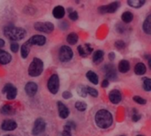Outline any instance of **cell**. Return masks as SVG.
Wrapping results in <instances>:
<instances>
[{
	"mask_svg": "<svg viewBox=\"0 0 151 136\" xmlns=\"http://www.w3.org/2000/svg\"><path fill=\"white\" fill-rule=\"evenodd\" d=\"M95 119H96V124L97 125V127L102 129L109 128L113 122L112 115L107 110L98 111L96 114Z\"/></svg>",
	"mask_w": 151,
	"mask_h": 136,
	"instance_id": "obj_1",
	"label": "cell"
},
{
	"mask_svg": "<svg viewBox=\"0 0 151 136\" xmlns=\"http://www.w3.org/2000/svg\"><path fill=\"white\" fill-rule=\"evenodd\" d=\"M4 34L10 40L19 41V40H22L26 36L27 31L22 27H16L11 25V26H6L4 28Z\"/></svg>",
	"mask_w": 151,
	"mask_h": 136,
	"instance_id": "obj_2",
	"label": "cell"
},
{
	"mask_svg": "<svg viewBox=\"0 0 151 136\" xmlns=\"http://www.w3.org/2000/svg\"><path fill=\"white\" fill-rule=\"evenodd\" d=\"M42 71H43V62L38 58H34L33 61L30 63V65L28 67L29 76L37 77L42 73Z\"/></svg>",
	"mask_w": 151,
	"mask_h": 136,
	"instance_id": "obj_3",
	"label": "cell"
},
{
	"mask_svg": "<svg viewBox=\"0 0 151 136\" xmlns=\"http://www.w3.org/2000/svg\"><path fill=\"white\" fill-rule=\"evenodd\" d=\"M73 52L69 46L64 45L59 49L58 58L61 62H68L73 58Z\"/></svg>",
	"mask_w": 151,
	"mask_h": 136,
	"instance_id": "obj_4",
	"label": "cell"
},
{
	"mask_svg": "<svg viewBox=\"0 0 151 136\" xmlns=\"http://www.w3.org/2000/svg\"><path fill=\"white\" fill-rule=\"evenodd\" d=\"M48 89L49 91L53 94V95H56L59 89V78L57 74H52L49 81H48Z\"/></svg>",
	"mask_w": 151,
	"mask_h": 136,
	"instance_id": "obj_5",
	"label": "cell"
},
{
	"mask_svg": "<svg viewBox=\"0 0 151 136\" xmlns=\"http://www.w3.org/2000/svg\"><path fill=\"white\" fill-rule=\"evenodd\" d=\"M46 128V122L42 118H38L35 121V124H34V127H33V130H32V134L33 135L37 136L40 135L42 133L44 132Z\"/></svg>",
	"mask_w": 151,
	"mask_h": 136,
	"instance_id": "obj_6",
	"label": "cell"
},
{
	"mask_svg": "<svg viewBox=\"0 0 151 136\" xmlns=\"http://www.w3.org/2000/svg\"><path fill=\"white\" fill-rule=\"evenodd\" d=\"M120 7V3L119 2H112L109 4L106 5H102L98 8V12L102 14L104 13H113L116 11H118V9Z\"/></svg>",
	"mask_w": 151,
	"mask_h": 136,
	"instance_id": "obj_7",
	"label": "cell"
},
{
	"mask_svg": "<svg viewBox=\"0 0 151 136\" xmlns=\"http://www.w3.org/2000/svg\"><path fill=\"white\" fill-rule=\"evenodd\" d=\"M35 30L50 34L54 30V25L50 22H35L34 25Z\"/></svg>",
	"mask_w": 151,
	"mask_h": 136,
	"instance_id": "obj_8",
	"label": "cell"
},
{
	"mask_svg": "<svg viewBox=\"0 0 151 136\" xmlns=\"http://www.w3.org/2000/svg\"><path fill=\"white\" fill-rule=\"evenodd\" d=\"M17 89L11 83L5 84V86L2 89V93L6 94V98L8 100H13L17 96Z\"/></svg>",
	"mask_w": 151,
	"mask_h": 136,
	"instance_id": "obj_9",
	"label": "cell"
},
{
	"mask_svg": "<svg viewBox=\"0 0 151 136\" xmlns=\"http://www.w3.org/2000/svg\"><path fill=\"white\" fill-rule=\"evenodd\" d=\"M104 70L105 72V77L107 81L111 80V81H115L117 79V73H116V68L113 65L111 64H107L105 65V66L104 67Z\"/></svg>",
	"mask_w": 151,
	"mask_h": 136,
	"instance_id": "obj_10",
	"label": "cell"
},
{
	"mask_svg": "<svg viewBox=\"0 0 151 136\" xmlns=\"http://www.w3.org/2000/svg\"><path fill=\"white\" fill-rule=\"evenodd\" d=\"M27 42H29V44L31 46H33V45L42 46L46 43V38H45V36L41 35H35Z\"/></svg>",
	"mask_w": 151,
	"mask_h": 136,
	"instance_id": "obj_11",
	"label": "cell"
},
{
	"mask_svg": "<svg viewBox=\"0 0 151 136\" xmlns=\"http://www.w3.org/2000/svg\"><path fill=\"white\" fill-rule=\"evenodd\" d=\"M109 99L113 104H118L121 102L122 100V96L119 90L118 89H113L109 93Z\"/></svg>",
	"mask_w": 151,
	"mask_h": 136,
	"instance_id": "obj_12",
	"label": "cell"
},
{
	"mask_svg": "<svg viewBox=\"0 0 151 136\" xmlns=\"http://www.w3.org/2000/svg\"><path fill=\"white\" fill-rule=\"evenodd\" d=\"M37 89H38L37 84L35 82H33V81L27 82L25 86V91H26L27 95L29 96H34L36 94Z\"/></svg>",
	"mask_w": 151,
	"mask_h": 136,
	"instance_id": "obj_13",
	"label": "cell"
},
{
	"mask_svg": "<svg viewBox=\"0 0 151 136\" xmlns=\"http://www.w3.org/2000/svg\"><path fill=\"white\" fill-rule=\"evenodd\" d=\"M93 50V48L90 46L89 43H86L84 45H80L78 46V52L80 54V56L86 58L87 56H88Z\"/></svg>",
	"mask_w": 151,
	"mask_h": 136,
	"instance_id": "obj_14",
	"label": "cell"
},
{
	"mask_svg": "<svg viewBox=\"0 0 151 136\" xmlns=\"http://www.w3.org/2000/svg\"><path fill=\"white\" fill-rule=\"evenodd\" d=\"M1 128L4 131H13L17 128V123L12 119H6L2 123Z\"/></svg>",
	"mask_w": 151,
	"mask_h": 136,
	"instance_id": "obj_15",
	"label": "cell"
},
{
	"mask_svg": "<svg viewBox=\"0 0 151 136\" xmlns=\"http://www.w3.org/2000/svg\"><path fill=\"white\" fill-rule=\"evenodd\" d=\"M58 116L61 119H65L69 116L70 111L62 102H58Z\"/></svg>",
	"mask_w": 151,
	"mask_h": 136,
	"instance_id": "obj_16",
	"label": "cell"
},
{
	"mask_svg": "<svg viewBox=\"0 0 151 136\" xmlns=\"http://www.w3.org/2000/svg\"><path fill=\"white\" fill-rule=\"evenodd\" d=\"M75 127H76V125L73 121H68L64 127L62 136H72V130L75 129Z\"/></svg>",
	"mask_w": 151,
	"mask_h": 136,
	"instance_id": "obj_17",
	"label": "cell"
},
{
	"mask_svg": "<svg viewBox=\"0 0 151 136\" xmlns=\"http://www.w3.org/2000/svg\"><path fill=\"white\" fill-rule=\"evenodd\" d=\"M12 60V56L5 50H0V65H7Z\"/></svg>",
	"mask_w": 151,
	"mask_h": 136,
	"instance_id": "obj_18",
	"label": "cell"
},
{
	"mask_svg": "<svg viewBox=\"0 0 151 136\" xmlns=\"http://www.w3.org/2000/svg\"><path fill=\"white\" fill-rule=\"evenodd\" d=\"M52 13H53V16L56 19H62L65 16V8L63 6L58 5V6H56L53 9Z\"/></svg>",
	"mask_w": 151,
	"mask_h": 136,
	"instance_id": "obj_19",
	"label": "cell"
},
{
	"mask_svg": "<svg viewBox=\"0 0 151 136\" xmlns=\"http://www.w3.org/2000/svg\"><path fill=\"white\" fill-rule=\"evenodd\" d=\"M104 50H97L96 51H95L94 56H93V61H94V63L96 64V65L100 64L104 60Z\"/></svg>",
	"mask_w": 151,
	"mask_h": 136,
	"instance_id": "obj_20",
	"label": "cell"
},
{
	"mask_svg": "<svg viewBox=\"0 0 151 136\" xmlns=\"http://www.w3.org/2000/svg\"><path fill=\"white\" fill-rule=\"evenodd\" d=\"M130 69V64L127 60H121L119 63V71L120 73H127Z\"/></svg>",
	"mask_w": 151,
	"mask_h": 136,
	"instance_id": "obj_21",
	"label": "cell"
},
{
	"mask_svg": "<svg viewBox=\"0 0 151 136\" xmlns=\"http://www.w3.org/2000/svg\"><path fill=\"white\" fill-rule=\"evenodd\" d=\"M142 28L143 31L147 34V35H150L151 34V16L148 15V17L146 18V19L143 22L142 25Z\"/></svg>",
	"mask_w": 151,
	"mask_h": 136,
	"instance_id": "obj_22",
	"label": "cell"
},
{
	"mask_svg": "<svg viewBox=\"0 0 151 136\" xmlns=\"http://www.w3.org/2000/svg\"><path fill=\"white\" fill-rule=\"evenodd\" d=\"M147 72V68L146 65L143 63H138L135 65L134 66V73L137 75H142Z\"/></svg>",
	"mask_w": 151,
	"mask_h": 136,
	"instance_id": "obj_23",
	"label": "cell"
},
{
	"mask_svg": "<svg viewBox=\"0 0 151 136\" xmlns=\"http://www.w3.org/2000/svg\"><path fill=\"white\" fill-rule=\"evenodd\" d=\"M86 77L88 79V81H89L91 83H93V84H95V85L98 84V81H99L98 76H97V74H96L95 72H93V71H88V72L86 73Z\"/></svg>",
	"mask_w": 151,
	"mask_h": 136,
	"instance_id": "obj_24",
	"label": "cell"
},
{
	"mask_svg": "<svg viewBox=\"0 0 151 136\" xmlns=\"http://www.w3.org/2000/svg\"><path fill=\"white\" fill-rule=\"evenodd\" d=\"M30 48H31V45L29 44L28 42H26L22 46H21V49H20V53H21V56L23 58H27L28 54H29V51H30Z\"/></svg>",
	"mask_w": 151,
	"mask_h": 136,
	"instance_id": "obj_25",
	"label": "cell"
},
{
	"mask_svg": "<svg viewBox=\"0 0 151 136\" xmlns=\"http://www.w3.org/2000/svg\"><path fill=\"white\" fill-rule=\"evenodd\" d=\"M0 112L2 114H4V115H12L15 112V110L13 109V107L12 105L5 104L0 109Z\"/></svg>",
	"mask_w": 151,
	"mask_h": 136,
	"instance_id": "obj_26",
	"label": "cell"
},
{
	"mask_svg": "<svg viewBox=\"0 0 151 136\" xmlns=\"http://www.w3.org/2000/svg\"><path fill=\"white\" fill-rule=\"evenodd\" d=\"M121 19L125 23H129L134 19V14L131 12H125L121 15Z\"/></svg>",
	"mask_w": 151,
	"mask_h": 136,
	"instance_id": "obj_27",
	"label": "cell"
},
{
	"mask_svg": "<svg viewBox=\"0 0 151 136\" xmlns=\"http://www.w3.org/2000/svg\"><path fill=\"white\" fill-rule=\"evenodd\" d=\"M145 3H146V1H144V0H129V1H127V4L133 8H140Z\"/></svg>",
	"mask_w": 151,
	"mask_h": 136,
	"instance_id": "obj_28",
	"label": "cell"
},
{
	"mask_svg": "<svg viewBox=\"0 0 151 136\" xmlns=\"http://www.w3.org/2000/svg\"><path fill=\"white\" fill-rule=\"evenodd\" d=\"M78 39H79V37H78V35H77L76 33H70V34L67 35L66 41H67L68 43L73 45V44L77 43Z\"/></svg>",
	"mask_w": 151,
	"mask_h": 136,
	"instance_id": "obj_29",
	"label": "cell"
},
{
	"mask_svg": "<svg viewBox=\"0 0 151 136\" xmlns=\"http://www.w3.org/2000/svg\"><path fill=\"white\" fill-rule=\"evenodd\" d=\"M143 89L146 91H150L151 90V80L148 77L143 79Z\"/></svg>",
	"mask_w": 151,
	"mask_h": 136,
	"instance_id": "obj_30",
	"label": "cell"
},
{
	"mask_svg": "<svg viewBox=\"0 0 151 136\" xmlns=\"http://www.w3.org/2000/svg\"><path fill=\"white\" fill-rule=\"evenodd\" d=\"M75 108L79 112H84L87 109V104L84 102H76L75 104Z\"/></svg>",
	"mask_w": 151,
	"mask_h": 136,
	"instance_id": "obj_31",
	"label": "cell"
},
{
	"mask_svg": "<svg viewBox=\"0 0 151 136\" xmlns=\"http://www.w3.org/2000/svg\"><path fill=\"white\" fill-rule=\"evenodd\" d=\"M86 91H87V94L90 95L91 96H94V97H96L98 96V91L96 89H95L94 88H91V87H86Z\"/></svg>",
	"mask_w": 151,
	"mask_h": 136,
	"instance_id": "obj_32",
	"label": "cell"
},
{
	"mask_svg": "<svg viewBox=\"0 0 151 136\" xmlns=\"http://www.w3.org/2000/svg\"><path fill=\"white\" fill-rule=\"evenodd\" d=\"M77 91H78L79 96H81L82 97H86L88 95L87 91H86V87H84V86H79L77 89Z\"/></svg>",
	"mask_w": 151,
	"mask_h": 136,
	"instance_id": "obj_33",
	"label": "cell"
},
{
	"mask_svg": "<svg viewBox=\"0 0 151 136\" xmlns=\"http://www.w3.org/2000/svg\"><path fill=\"white\" fill-rule=\"evenodd\" d=\"M133 99H134V101L135 103H137V104H145L147 103L146 99H144V98H142V97H141V96H134Z\"/></svg>",
	"mask_w": 151,
	"mask_h": 136,
	"instance_id": "obj_34",
	"label": "cell"
},
{
	"mask_svg": "<svg viewBox=\"0 0 151 136\" xmlns=\"http://www.w3.org/2000/svg\"><path fill=\"white\" fill-rule=\"evenodd\" d=\"M115 47L118 49V50H123V49H125V47H126V43H125V42H123V41H121V40H119V41H117L116 42H115Z\"/></svg>",
	"mask_w": 151,
	"mask_h": 136,
	"instance_id": "obj_35",
	"label": "cell"
},
{
	"mask_svg": "<svg viewBox=\"0 0 151 136\" xmlns=\"http://www.w3.org/2000/svg\"><path fill=\"white\" fill-rule=\"evenodd\" d=\"M69 18H70V19H72V20H73V21L77 20L78 18H79L78 12H75V11H72V12L69 13Z\"/></svg>",
	"mask_w": 151,
	"mask_h": 136,
	"instance_id": "obj_36",
	"label": "cell"
},
{
	"mask_svg": "<svg viewBox=\"0 0 151 136\" xmlns=\"http://www.w3.org/2000/svg\"><path fill=\"white\" fill-rule=\"evenodd\" d=\"M11 50L12 52H17L19 50V44L17 42H13L11 44Z\"/></svg>",
	"mask_w": 151,
	"mask_h": 136,
	"instance_id": "obj_37",
	"label": "cell"
},
{
	"mask_svg": "<svg viewBox=\"0 0 151 136\" xmlns=\"http://www.w3.org/2000/svg\"><path fill=\"white\" fill-rule=\"evenodd\" d=\"M132 119H133V121L137 122V121H139V120L141 119V115H140V114H138L137 112H134V113L133 114Z\"/></svg>",
	"mask_w": 151,
	"mask_h": 136,
	"instance_id": "obj_38",
	"label": "cell"
},
{
	"mask_svg": "<svg viewBox=\"0 0 151 136\" xmlns=\"http://www.w3.org/2000/svg\"><path fill=\"white\" fill-rule=\"evenodd\" d=\"M62 96H63L64 99H69V98H71L73 96H72V93H70L69 91H65V92L63 93Z\"/></svg>",
	"mask_w": 151,
	"mask_h": 136,
	"instance_id": "obj_39",
	"label": "cell"
},
{
	"mask_svg": "<svg viewBox=\"0 0 151 136\" xmlns=\"http://www.w3.org/2000/svg\"><path fill=\"white\" fill-rule=\"evenodd\" d=\"M109 86V81H107V80H104L103 81V82H102V87L103 88H107Z\"/></svg>",
	"mask_w": 151,
	"mask_h": 136,
	"instance_id": "obj_40",
	"label": "cell"
},
{
	"mask_svg": "<svg viewBox=\"0 0 151 136\" xmlns=\"http://www.w3.org/2000/svg\"><path fill=\"white\" fill-rule=\"evenodd\" d=\"M114 58H115V54H114L113 52H111V53H109V58H110L111 61L114 59Z\"/></svg>",
	"mask_w": 151,
	"mask_h": 136,
	"instance_id": "obj_41",
	"label": "cell"
},
{
	"mask_svg": "<svg viewBox=\"0 0 151 136\" xmlns=\"http://www.w3.org/2000/svg\"><path fill=\"white\" fill-rule=\"evenodd\" d=\"M4 41L3 39L0 38V48H2V47H4Z\"/></svg>",
	"mask_w": 151,
	"mask_h": 136,
	"instance_id": "obj_42",
	"label": "cell"
},
{
	"mask_svg": "<svg viewBox=\"0 0 151 136\" xmlns=\"http://www.w3.org/2000/svg\"><path fill=\"white\" fill-rule=\"evenodd\" d=\"M4 136H15V135H4Z\"/></svg>",
	"mask_w": 151,
	"mask_h": 136,
	"instance_id": "obj_43",
	"label": "cell"
},
{
	"mask_svg": "<svg viewBox=\"0 0 151 136\" xmlns=\"http://www.w3.org/2000/svg\"><path fill=\"white\" fill-rule=\"evenodd\" d=\"M137 136H144V135H137Z\"/></svg>",
	"mask_w": 151,
	"mask_h": 136,
	"instance_id": "obj_44",
	"label": "cell"
},
{
	"mask_svg": "<svg viewBox=\"0 0 151 136\" xmlns=\"http://www.w3.org/2000/svg\"><path fill=\"white\" fill-rule=\"evenodd\" d=\"M122 136H124V135H122Z\"/></svg>",
	"mask_w": 151,
	"mask_h": 136,
	"instance_id": "obj_45",
	"label": "cell"
}]
</instances>
